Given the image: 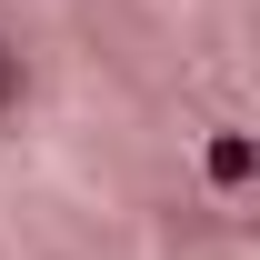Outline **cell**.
Segmentation results:
<instances>
[{
  "label": "cell",
  "mask_w": 260,
  "mask_h": 260,
  "mask_svg": "<svg viewBox=\"0 0 260 260\" xmlns=\"http://www.w3.org/2000/svg\"><path fill=\"white\" fill-rule=\"evenodd\" d=\"M210 180H220V190H240V180H250V140H240V130H220V140H210Z\"/></svg>",
  "instance_id": "cell-1"
},
{
  "label": "cell",
  "mask_w": 260,
  "mask_h": 260,
  "mask_svg": "<svg viewBox=\"0 0 260 260\" xmlns=\"http://www.w3.org/2000/svg\"><path fill=\"white\" fill-rule=\"evenodd\" d=\"M0 110H20V60L0 50Z\"/></svg>",
  "instance_id": "cell-2"
}]
</instances>
